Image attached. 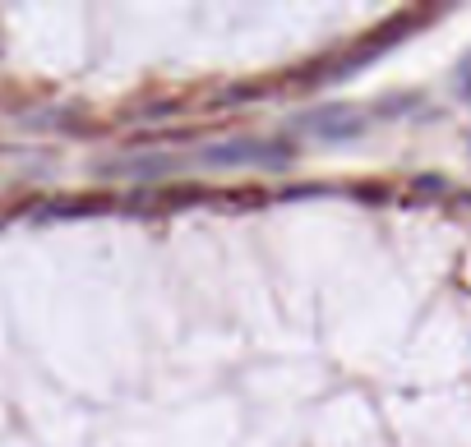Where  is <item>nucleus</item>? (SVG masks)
Here are the masks:
<instances>
[]
</instances>
